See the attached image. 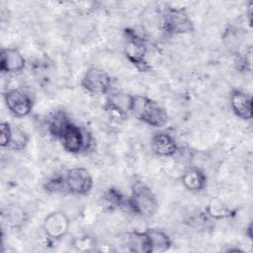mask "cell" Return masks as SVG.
<instances>
[{"mask_svg":"<svg viewBox=\"0 0 253 253\" xmlns=\"http://www.w3.org/2000/svg\"><path fill=\"white\" fill-rule=\"evenodd\" d=\"M251 230H252V226H251V224L248 226V228H247V232H248V237L251 239L252 238V234H251Z\"/></svg>","mask_w":253,"mask_h":253,"instance_id":"cell-22","label":"cell"},{"mask_svg":"<svg viewBox=\"0 0 253 253\" xmlns=\"http://www.w3.org/2000/svg\"><path fill=\"white\" fill-rule=\"evenodd\" d=\"M64 176L66 194L86 196L93 188V178L85 167H73L68 169Z\"/></svg>","mask_w":253,"mask_h":253,"instance_id":"cell-6","label":"cell"},{"mask_svg":"<svg viewBox=\"0 0 253 253\" xmlns=\"http://www.w3.org/2000/svg\"><path fill=\"white\" fill-rule=\"evenodd\" d=\"M80 85L90 94L105 95L111 89L112 79L104 69L99 67H90L84 73Z\"/></svg>","mask_w":253,"mask_h":253,"instance_id":"cell-7","label":"cell"},{"mask_svg":"<svg viewBox=\"0 0 253 253\" xmlns=\"http://www.w3.org/2000/svg\"><path fill=\"white\" fill-rule=\"evenodd\" d=\"M229 105L236 117L248 121L252 118V97L241 91L234 89L229 96Z\"/></svg>","mask_w":253,"mask_h":253,"instance_id":"cell-11","label":"cell"},{"mask_svg":"<svg viewBox=\"0 0 253 253\" xmlns=\"http://www.w3.org/2000/svg\"><path fill=\"white\" fill-rule=\"evenodd\" d=\"M72 246L77 251H81V252L92 251L96 247V241L93 237L89 235H81L73 238Z\"/></svg>","mask_w":253,"mask_h":253,"instance_id":"cell-19","label":"cell"},{"mask_svg":"<svg viewBox=\"0 0 253 253\" xmlns=\"http://www.w3.org/2000/svg\"><path fill=\"white\" fill-rule=\"evenodd\" d=\"M70 219L62 211L49 212L43 219L42 228L44 234L52 240H60L69 231Z\"/></svg>","mask_w":253,"mask_h":253,"instance_id":"cell-9","label":"cell"},{"mask_svg":"<svg viewBox=\"0 0 253 253\" xmlns=\"http://www.w3.org/2000/svg\"><path fill=\"white\" fill-rule=\"evenodd\" d=\"M162 27L170 35H185L195 31L194 23L183 8L168 7L163 13Z\"/></svg>","mask_w":253,"mask_h":253,"instance_id":"cell-4","label":"cell"},{"mask_svg":"<svg viewBox=\"0 0 253 253\" xmlns=\"http://www.w3.org/2000/svg\"><path fill=\"white\" fill-rule=\"evenodd\" d=\"M144 233L146 235L151 253L167 251L172 245L169 235L161 229L149 227L144 230Z\"/></svg>","mask_w":253,"mask_h":253,"instance_id":"cell-14","label":"cell"},{"mask_svg":"<svg viewBox=\"0 0 253 253\" xmlns=\"http://www.w3.org/2000/svg\"><path fill=\"white\" fill-rule=\"evenodd\" d=\"M29 142V135L21 127L14 126H12L11 141L8 149L12 150H23Z\"/></svg>","mask_w":253,"mask_h":253,"instance_id":"cell-18","label":"cell"},{"mask_svg":"<svg viewBox=\"0 0 253 253\" xmlns=\"http://www.w3.org/2000/svg\"><path fill=\"white\" fill-rule=\"evenodd\" d=\"M26 66V59L16 47L2 48L0 53V70L3 73H17Z\"/></svg>","mask_w":253,"mask_h":253,"instance_id":"cell-10","label":"cell"},{"mask_svg":"<svg viewBox=\"0 0 253 253\" xmlns=\"http://www.w3.org/2000/svg\"><path fill=\"white\" fill-rule=\"evenodd\" d=\"M128 112L138 121L152 127H162L168 122L165 109L145 95H129Z\"/></svg>","mask_w":253,"mask_h":253,"instance_id":"cell-1","label":"cell"},{"mask_svg":"<svg viewBox=\"0 0 253 253\" xmlns=\"http://www.w3.org/2000/svg\"><path fill=\"white\" fill-rule=\"evenodd\" d=\"M126 42L124 46V53L126 59L133 64L139 71L145 72L150 69L146 61L147 45L146 41L134 30L125 29Z\"/></svg>","mask_w":253,"mask_h":253,"instance_id":"cell-3","label":"cell"},{"mask_svg":"<svg viewBox=\"0 0 253 253\" xmlns=\"http://www.w3.org/2000/svg\"><path fill=\"white\" fill-rule=\"evenodd\" d=\"M158 207V200L152 190L141 181L133 182L127 198V209L140 216L150 217L156 213Z\"/></svg>","mask_w":253,"mask_h":253,"instance_id":"cell-2","label":"cell"},{"mask_svg":"<svg viewBox=\"0 0 253 253\" xmlns=\"http://www.w3.org/2000/svg\"><path fill=\"white\" fill-rule=\"evenodd\" d=\"M58 140L61 142L63 149L72 154L87 151L91 145L90 134L71 121L65 126Z\"/></svg>","mask_w":253,"mask_h":253,"instance_id":"cell-5","label":"cell"},{"mask_svg":"<svg viewBox=\"0 0 253 253\" xmlns=\"http://www.w3.org/2000/svg\"><path fill=\"white\" fill-rule=\"evenodd\" d=\"M181 181L184 188L188 191L200 192L207 187L208 178L201 168L192 166L184 171Z\"/></svg>","mask_w":253,"mask_h":253,"instance_id":"cell-13","label":"cell"},{"mask_svg":"<svg viewBox=\"0 0 253 253\" xmlns=\"http://www.w3.org/2000/svg\"><path fill=\"white\" fill-rule=\"evenodd\" d=\"M150 147L154 154L161 157H171L178 150L175 138L167 132L155 133L151 138Z\"/></svg>","mask_w":253,"mask_h":253,"instance_id":"cell-12","label":"cell"},{"mask_svg":"<svg viewBox=\"0 0 253 253\" xmlns=\"http://www.w3.org/2000/svg\"><path fill=\"white\" fill-rule=\"evenodd\" d=\"M103 200L111 207V209L127 208V198L126 199L119 190L114 188H110L104 193Z\"/></svg>","mask_w":253,"mask_h":253,"instance_id":"cell-17","label":"cell"},{"mask_svg":"<svg viewBox=\"0 0 253 253\" xmlns=\"http://www.w3.org/2000/svg\"><path fill=\"white\" fill-rule=\"evenodd\" d=\"M126 236V244L129 251L136 253H151L144 230L127 232Z\"/></svg>","mask_w":253,"mask_h":253,"instance_id":"cell-15","label":"cell"},{"mask_svg":"<svg viewBox=\"0 0 253 253\" xmlns=\"http://www.w3.org/2000/svg\"><path fill=\"white\" fill-rule=\"evenodd\" d=\"M12 135V126L8 122L0 124V145L2 148H8Z\"/></svg>","mask_w":253,"mask_h":253,"instance_id":"cell-21","label":"cell"},{"mask_svg":"<svg viewBox=\"0 0 253 253\" xmlns=\"http://www.w3.org/2000/svg\"><path fill=\"white\" fill-rule=\"evenodd\" d=\"M70 122V119L63 111H56L48 120L47 129L49 134L55 138L59 139L61 133L63 132L65 126Z\"/></svg>","mask_w":253,"mask_h":253,"instance_id":"cell-16","label":"cell"},{"mask_svg":"<svg viewBox=\"0 0 253 253\" xmlns=\"http://www.w3.org/2000/svg\"><path fill=\"white\" fill-rule=\"evenodd\" d=\"M44 189L49 193H57V194H66L64 176L58 175L51 179H49L44 184Z\"/></svg>","mask_w":253,"mask_h":253,"instance_id":"cell-20","label":"cell"},{"mask_svg":"<svg viewBox=\"0 0 253 253\" xmlns=\"http://www.w3.org/2000/svg\"><path fill=\"white\" fill-rule=\"evenodd\" d=\"M4 102L8 111L17 118L29 116L34 107V102L30 95L19 89L5 91Z\"/></svg>","mask_w":253,"mask_h":253,"instance_id":"cell-8","label":"cell"}]
</instances>
